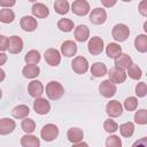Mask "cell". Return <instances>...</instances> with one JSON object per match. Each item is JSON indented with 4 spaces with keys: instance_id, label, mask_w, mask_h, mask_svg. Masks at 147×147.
<instances>
[{
    "instance_id": "6da1fadb",
    "label": "cell",
    "mask_w": 147,
    "mask_h": 147,
    "mask_svg": "<svg viewBox=\"0 0 147 147\" xmlns=\"http://www.w3.org/2000/svg\"><path fill=\"white\" fill-rule=\"evenodd\" d=\"M46 94L51 100H59L64 94V87L61 83L52 80L46 85Z\"/></svg>"
},
{
    "instance_id": "7a4b0ae2",
    "label": "cell",
    "mask_w": 147,
    "mask_h": 147,
    "mask_svg": "<svg viewBox=\"0 0 147 147\" xmlns=\"http://www.w3.org/2000/svg\"><path fill=\"white\" fill-rule=\"evenodd\" d=\"M111 36H113V38H114L116 41H119V42L125 41V40L129 38V36H130V29H129V26L125 25V24H122V23L116 24V25L113 28Z\"/></svg>"
},
{
    "instance_id": "3957f363",
    "label": "cell",
    "mask_w": 147,
    "mask_h": 147,
    "mask_svg": "<svg viewBox=\"0 0 147 147\" xmlns=\"http://www.w3.org/2000/svg\"><path fill=\"white\" fill-rule=\"evenodd\" d=\"M57 136H59V129L55 124H46L42 126L40 131V137L48 142L53 141L55 138H57Z\"/></svg>"
},
{
    "instance_id": "277c9868",
    "label": "cell",
    "mask_w": 147,
    "mask_h": 147,
    "mask_svg": "<svg viewBox=\"0 0 147 147\" xmlns=\"http://www.w3.org/2000/svg\"><path fill=\"white\" fill-rule=\"evenodd\" d=\"M108 76H109V80L113 82L114 84H122L125 82L127 75L126 72L124 71V69L122 68H118V67H114L109 70L108 72Z\"/></svg>"
},
{
    "instance_id": "5b68a950",
    "label": "cell",
    "mask_w": 147,
    "mask_h": 147,
    "mask_svg": "<svg viewBox=\"0 0 147 147\" xmlns=\"http://www.w3.org/2000/svg\"><path fill=\"white\" fill-rule=\"evenodd\" d=\"M71 67L76 74L83 75L88 70V61L84 56H76L71 62Z\"/></svg>"
},
{
    "instance_id": "8992f818",
    "label": "cell",
    "mask_w": 147,
    "mask_h": 147,
    "mask_svg": "<svg viewBox=\"0 0 147 147\" xmlns=\"http://www.w3.org/2000/svg\"><path fill=\"white\" fill-rule=\"evenodd\" d=\"M71 10L77 16H85L90 11V3L86 0H75L71 5Z\"/></svg>"
},
{
    "instance_id": "52a82bcc",
    "label": "cell",
    "mask_w": 147,
    "mask_h": 147,
    "mask_svg": "<svg viewBox=\"0 0 147 147\" xmlns=\"http://www.w3.org/2000/svg\"><path fill=\"white\" fill-rule=\"evenodd\" d=\"M44 57H45V61L47 62V64H49L51 67H56L61 62L60 52L57 49H55V48L46 49L45 53H44Z\"/></svg>"
},
{
    "instance_id": "ba28073f",
    "label": "cell",
    "mask_w": 147,
    "mask_h": 147,
    "mask_svg": "<svg viewBox=\"0 0 147 147\" xmlns=\"http://www.w3.org/2000/svg\"><path fill=\"white\" fill-rule=\"evenodd\" d=\"M116 91H117L116 85L113 82H110L109 79L101 82V84L99 85V92L105 98H111V96H114L115 93H116Z\"/></svg>"
},
{
    "instance_id": "9c48e42d",
    "label": "cell",
    "mask_w": 147,
    "mask_h": 147,
    "mask_svg": "<svg viewBox=\"0 0 147 147\" xmlns=\"http://www.w3.org/2000/svg\"><path fill=\"white\" fill-rule=\"evenodd\" d=\"M87 49L88 52L92 54V55H99L102 53L103 51V40L95 36V37H92L88 41V45H87Z\"/></svg>"
},
{
    "instance_id": "30bf717a",
    "label": "cell",
    "mask_w": 147,
    "mask_h": 147,
    "mask_svg": "<svg viewBox=\"0 0 147 147\" xmlns=\"http://www.w3.org/2000/svg\"><path fill=\"white\" fill-rule=\"evenodd\" d=\"M33 109L39 115H46L51 110V103L46 99L39 96V98H36V100L33 101Z\"/></svg>"
},
{
    "instance_id": "8fae6325",
    "label": "cell",
    "mask_w": 147,
    "mask_h": 147,
    "mask_svg": "<svg viewBox=\"0 0 147 147\" xmlns=\"http://www.w3.org/2000/svg\"><path fill=\"white\" fill-rule=\"evenodd\" d=\"M106 113L110 117H119L123 113V106L117 100H111L106 106Z\"/></svg>"
},
{
    "instance_id": "7c38bea8",
    "label": "cell",
    "mask_w": 147,
    "mask_h": 147,
    "mask_svg": "<svg viewBox=\"0 0 147 147\" xmlns=\"http://www.w3.org/2000/svg\"><path fill=\"white\" fill-rule=\"evenodd\" d=\"M107 20V13L102 8H94L90 14V21L92 24L100 25L103 24Z\"/></svg>"
},
{
    "instance_id": "4fadbf2b",
    "label": "cell",
    "mask_w": 147,
    "mask_h": 147,
    "mask_svg": "<svg viewBox=\"0 0 147 147\" xmlns=\"http://www.w3.org/2000/svg\"><path fill=\"white\" fill-rule=\"evenodd\" d=\"M10 54H18L23 49V40L18 36H11L8 38V48Z\"/></svg>"
},
{
    "instance_id": "5bb4252c",
    "label": "cell",
    "mask_w": 147,
    "mask_h": 147,
    "mask_svg": "<svg viewBox=\"0 0 147 147\" xmlns=\"http://www.w3.org/2000/svg\"><path fill=\"white\" fill-rule=\"evenodd\" d=\"M20 25H21V28H22L24 31H26V32H32V31H34V30L37 29L38 23H37V20H36L33 16L26 15V16H23V17L21 18Z\"/></svg>"
},
{
    "instance_id": "9a60e30c",
    "label": "cell",
    "mask_w": 147,
    "mask_h": 147,
    "mask_svg": "<svg viewBox=\"0 0 147 147\" xmlns=\"http://www.w3.org/2000/svg\"><path fill=\"white\" fill-rule=\"evenodd\" d=\"M16 127V123L10 118H1L0 119V136H6L11 133Z\"/></svg>"
},
{
    "instance_id": "2e32d148",
    "label": "cell",
    "mask_w": 147,
    "mask_h": 147,
    "mask_svg": "<svg viewBox=\"0 0 147 147\" xmlns=\"http://www.w3.org/2000/svg\"><path fill=\"white\" fill-rule=\"evenodd\" d=\"M28 92L32 98H39L44 93V86L39 80H32L28 85Z\"/></svg>"
},
{
    "instance_id": "e0dca14e",
    "label": "cell",
    "mask_w": 147,
    "mask_h": 147,
    "mask_svg": "<svg viewBox=\"0 0 147 147\" xmlns=\"http://www.w3.org/2000/svg\"><path fill=\"white\" fill-rule=\"evenodd\" d=\"M90 38V30L86 25L79 24L75 28V39L79 42H84Z\"/></svg>"
},
{
    "instance_id": "ac0fdd59",
    "label": "cell",
    "mask_w": 147,
    "mask_h": 147,
    "mask_svg": "<svg viewBox=\"0 0 147 147\" xmlns=\"http://www.w3.org/2000/svg\"><path fill=\"white\" fill-rule=\"evenodd\" d=\"M61 52L64 56L71 57L77 53V45L72 40H65L61 45Z\"/></svg>"
},
{
    "instance_id": "d6986e66",
    "label": "cell",
    "mask_w": 147,
    "mask_h": 147,
    "mask_svg": "<svg viewBox=\"0 0 147 147\" xmlns=\"http://www.w3.org/2000/svg\"><path fill=\"white\" fill-rule=\"evenodd\" d=\"M67 138H68V140H69L70 142L77 144V142H79V141L83 140V138H84V132H83V130L79 129V127H71V129H69L68 132H67Z\"/></svg>"
},
{
    "instance_id": "ffe728a7",
    "label": "cell",
    "mask_w": 147,
    "mask_h": 147,
    "mask_svg": "<svg viewBox=\"0 0 147 147\" xmlns=\"http://www.w3.org/2000/svg\"><path fill=\"white\" fill-rule=\"evenodd\" d=\"M31 11H32L33 16H36L38 18H46L49 14V9L47 8V6H45L44 3H40V2L34 3L31 8Z\"/></svg>"
},
{
    "instance_id": "44dd1931",
    "label": "cell",
    "mask_w": 147,
    "mask_h": 147,
    "mask_svg": "<svg viewBox=\"0 0 147 147\" xmlns=\"http://www.w3.org/2000/svg\"><path fill=\"white\" fill-rule=\"evenodd\" d=\"M21 145L23 147H39L40 146V140L30 133H26L21 138Z\"/></svg>"
},
{
    "instance_id": "7402d4cb",
    "label": "cell",
    "mask_w": 147,
    "mask_h": 147,
    "mask_svg": "<svg viewBox=\"0 0 147 147\" xmlns=\"http://www.w3.org/2000/svg\"><path fill=\"white\" fill-rule=\"evenodd\" d=\"M39 72H40V69L38 65L36 64H26L23 70H22V74L25 78H29V79H33L36 77L39 76Z\"/></svg>"
},
{
    "instance_id": "603a6c76",
    "label": "cell",
    "mask_w": 147,
    "mask_h": 147,
    "mask_svg": "<svg viewBox=\"0 0 147 147\" xmlns=\"http://www.w3.org/2000/svg\"><path fill=\"white\" fill-rule=\"evenodd\" d=\"M106 53H107L108 57L116 59L122 54V47L116 42H109L106 47Z\"/></svg>"
},
{
    "instance_id": "cb8c5ba5",
    "label": "cell",
    "mask_w": 147,
    "mask_h": 147,
    "mask_svg": "<svg viewBox=\"0 0 147 147\" xmlns=\"http://www.w3.org/2000/svg\"><path fill=\"white\" fill-rule=\"evenodd\" d=\"M132 59L127 55V54H121L118 57L115 59V67L122 68V69H127L131 64H132Z\"/></svg>"
},
{
    "instance_id": "d4e9b609",
    "label": "cell",
    "mask_w": 147,
    "mask_h": 147,
    "mask_svg": "<svg viewBox=\"0 0 147 147\" xmlns=\"http://www.w3.org/2000/svg\"><path fill=\"white\" fill-rule=\"evenodd\" d=\"M134 47L140 53L147 52V36L146 34H139L134 39Z\"/></svg>"
},
{
    "instance_id": "484cf974",
    "label": "cell",
    "mask_w": 147,
    "mask_h": 147,
    "mask_svg": "<svg viewBox=\"0 0 147 147\" xmlns=\"http://www.w3.org/2000/svg\"><path fill=\"white\" fill-rule=\"evenodd\" d=\"M29 113H30V109H29V107L26 105H18L11 111L13 116L15 118H18V119H23L24 117H28Z\"/></svg>"
},
{
    "instance_id": "4316f807",
    "label": "cell",
    "mask_w": 147,
    "mask_h": 147,
    "mask_svg": "<svg viewBox=\"0 0 147 147\" xmlns=\"http://www.w3.org/2000/svg\"><path fill=\"white\" fill-rule=\"evenodd\" d=\"M91 74L94 77H102L107 74V67L102 62H95L91 67Z\"/></svg>"
},
{
    "instance_id": "83f0119b",
    "label": "cell",
    "mask_w": 147,
    "mask_h": 147,
    "mask_svg": "<svg viewBox=\"0 0 147 147\" xmlns=\"http://www.w3.org/2000/svg\"><path fill=\"white\" fill-rule=\"evenodd\" d=\"M54 9L57 14L60 15H65L68 14L69 9H70V5L68 2V0H55L54 2Z\"/></svg>"
},
{
    "instance_id": "f1b7e54d",
    "label": "cell",
    "mask_w": 147,
    "mask_h": 147,
    "mask_svg": "<svg viewBox=\"0 0 147 147\" xmlns=\"http://www.w3.org/2000/svg\"><path fill=\"white\" fill-rule=\"evenodd\" d=\"M24 61L26 62V64H37V63H39V61H40L39 52L36 51V49L29 51L24 56Z\"/></svg>"
},
{
    "instance_id": "f546056e",
    "label": "cell",
    "mask_w": 147,
    "mask_h": 147,
    "mask_svg": "<svg viewBox=\"0 0 147 147\" xmlns=\"http://www.w3.org/2000/svg\"><path fill=\"white\" fill-rule=\"evenodd\" d=\"M14 20H15V14H14V11L11 9L5 8V9H1L0 10V22L6 23V24H9Z\"/></svg>"
},
{
    "instance_id": "4dcf8cb0",
    "label": "cell",
    "mask_w": 147,
    "mask_h": 147,
    "mask_svg": "<svg viewBox=\"0 0 147 147\" xmlns=\"http://www.w3.org/2000/svg\"><path fill=\"white\" fill-rule=\"evenodd\" d=\"M119 132L123 137L125 138H130L133 132H134V125L132 122H126V123H123L122 125H119Z\"/></svg>"
},
{
    "instance_id": "1f68e13d",
    "label": "cell",
    "mask_w": 147,
    "mask_h": 147,
    "mask_svg": "<svg viewBox=\"0 0 147 147\" xmlns=\"http://www.w3.org/2000/svg\"><path fill=\"white\" fill-rule=\"evenodd\" d=\"M126 70H127L126 75H129V77L132 78V79H134V80L140 79L141 76H142V71H141V69H140L137 64H134V63H132Z\"/></svg>"
},
{
    "instance_id": "d6a6232c",
    "label": "cell",
    "mask_w": 147,
    "mask_h": 147,
    "mask_svg": "<svg viewBox=\"0 0 147 147\" xmlns=\"http://www.w3.org/2000/svg\"><path fill=\"white\" fill-rule=\"evenodd\" d=\"M57 28L62 31V32H70L74 28H75V24L71 20H68V18H61L59 22H57Z\"/></svg>"
},
{
    "instance_id": "836d02e7",
    "label": "cell",
    "mask_w": 147,
    "mask_h": 147,
    "mask_svg": "<svg viewBox=\"0 0 147 147\" xmlns=\"http://www.w3.org/2000/svg\"><path fill=\"white\" fill-rule=\"evenodd\" d=\"M21 127H22V130L25 133H32L36 130V123H34L33 119L28 118V117H24L23 121H22V123H21Z\"/></svg>"
},
{
    "instance_id": "e575fe53",
    "label": "cell",
    "mask_w": 147,
    "mask_h": 147,
    "mask_svg": "<svg viewBox=\"0 0 147 147\" xmlns=\"http://www.w3.org/2000/svg\"><path fill=\"white\" fill-rule=\"evenodd\" d=\"M134 122L139 125H145L147 124V110L146 109H140L134 115Z\"/></svg>"
},
{
    "instance_id": "d590c367",
    "label": "cell",
    "mask_w": 147,
    "mask_h": 147,
    "mask_svg": "<svg viewBox=\"0 0 147 147\" xmlns=\"http://www.w3.org/2000/svg\"><path fill=\"white\" fill-rule=\"evenodd\" d=\"M138 107V99L136 96H129L124 101V108L127 111H133Z\"/></svg>"
},
{
    "instance_id": "8d00e7d4",
    "label": "cell",
    "mask_w": 147,
    "mask_h": 147,
    "mask_svg": "<svg viewBox=\"0 0 147 147\" xmlns=\"http://www.w3.org/2000/svg\"><path fill=\"white\" fill-rule=\"evenodd\" d=\"M103 129L108 133H114L118 130V124L114 119H106L103 122Z\"/></svg>"
},
{
    "instance_id": "74e56055",
    "label": "cell",
    "mask_w": 147,
    "mask_h": 147,
    "mask_svg": "<svg viewBox=\"0 0 147 147\" xmlns=\"http://www.w3.org/2000/svg\"><path fill=\"white\" fill-rule=\"evenodd\" d=\"M106 146L107 147H121L122 146L121 138L117 136H109L106 140Z\"/></svg>"
},
{
    "instance_id": "f35d334b",
    "label": "cell",
    "mask_w": 147,
    "mask_h": 147,
    "mask_svg": "<svg viewBox=\"0 0 147 147\" xmlns=\"http://www.w3.org/2000/svg\"><path fill=\"white\" fill-rule=\"evenodd\" d=\"M136 94L138 95V98H144V96L147 94V86H146V83L140 82V83L137 84V86H136Z\"/></svg>"
},
{
    "instance_id": "ab89813d",
    "label": "cell",
    "mask_w": 147,
    "mask_h": 147,
    "mask_svg": "<svg viewBox=\"0 0 147 147\" xmlns=\"http://www.w3.org/2000/svg\"><path fill=\"white\" fill-rule=\"evenodd\" d=\"M8 48V38L0 34V52H5Z\"/></svg>"
},
{
    "instance_id": "60d3db41",
    "label": "cell",
    "mask_w": 147,
    "mask_h": 147,
    "mask_svg": "<svg viewBox=\"0 0 147 147\" xmlns=\"http://www.w3.org/2000/svg\"><path fill=\"white\" fill-rule=\"evenodd\" d=\"M139 13L146 17L147 16V0H142L140 3H139Z\"/></svg>"
},
{
    "instance_id": "b9f144b4",
    "label": "cell",
    "mask_w": 147,
    "mask_h": 147,
    "mask_svg": "<svg viewBox=\"0 0 147 147\" xmlns=\"http://www.w3.org/2000/svg\"><path fill=\"white\" fill-rule=\"evenodd\" d=\"M16 3V0H0V6L5 8H10Z\"/></svg>"
},
{
    "instance_id": "7bdbcfd3",
    "label": "cell",
    "mask_w": 147,
    "mask_h": 147,
    "mask_svg": "<svg viewBox=\"0 0 147 147\" xmlns=\"http://www.w3.org/2000/svg\"><path fill=\"white\" fill-rule=\"evenodd\" d=\"M100 1H101V3H102L105 7H107V8L114 7V6L116 5V2H117V0H100Z\"/></svg>"
},
{
    "instance_id": "ee69618b",
    "label": "cell",
    "mask_w": 147,
    "mask_h": 147,
    "mask_svg": "<svg viewBox=\"0 0 147 147\" xmlns=\"http://www.w3.org/2000/svg\"><path fill=\"white\" fill-rule=\"evenodd\" d=\"M6 61H7V55H6L3 52H0V67H1L2 64H5Z\"/></svg>"
},
{
    "instance_id": "f6af8a7d",
    "label": "cell",
    "mask_w": 147,
    "mask_h": 147,
    "mask_svg": "<svg viewBox=\"0 0 147 147\" xmlns=\"http://www.w3.org/2000/svg\"><path fill=\"white\" fill-rule=\"evenodd\" d=\"M5 77H6V74H5V71H3V70L0 68V83H1V82L5 79Z\"/></svg>"
},
{
    "instance_id": "bcb514c9",
    "label": "cell",
    "mask_w": 147,
    "mask_h": 147,
    "mask_svg": "<svg viewBox=\"0 0 147 147\" xmlns=\"http://www.w3.org/2000/svg\"><path fill=\"white\" fill-rule=\"evenodd\" d=\"M144 29H145V31H147V23L146 22L144 23Z\"/></svg>"
},
{
    "instance_id": "7dc6e473",
    "label": "cell",
    "mask_w": 147,
    "mask_h": 147,
    "mask_svg": "<svg viewBox=\"0 0 147 147\" xmlns=\"http://www.w3.org/2000/svg\"><path fill=\"white\" fill-rule=\"evenodd\" d=\"M1 96H2V91H1V88H0V99H1Z\"/></svg>"
},
{
    "instance_id": "c3c4849f",
    "label": "cell",
    "mask_w": 147,
    "mask_h": 147,
    "mask_svg": "<svg viewBox=\"0 0 147 147\" xmlns=\"http://www.w3.org/2000/svg\"><path fill=\"white\" fill-rule=\"evenodd\" d=\"M122 1H124V2H130V1H132V0H122Z\"/></svg>"
},
{
    "instance_id": "681fc988",
    "label": "cell",
    "mask_w": 147,
    "mask_h": 147,
    "mask_svg": "<svg viewBox=\"0 0 147 147\" xmlns=\"http://www.w3.org/2000/svg\"><path fill=\"white\" fill-rule=\"evenodd\" d=\"M28 1H30V2H34V1H37V0H28Z\"/></svg>"
}]
</instances>
